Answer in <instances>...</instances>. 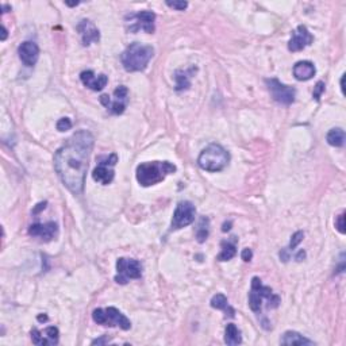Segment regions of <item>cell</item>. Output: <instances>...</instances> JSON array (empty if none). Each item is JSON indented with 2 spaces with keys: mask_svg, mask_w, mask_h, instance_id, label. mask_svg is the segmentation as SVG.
Returning a JSON list of instances; mask_svg holds the SVG:
<instances>
[{
  "mask_svg": "<svg viewBox=\"0 0 346 346\" xmlns=\"http://www.w3.org/2000/svg\"><path fill=\"white\" fill-rule=\"evenodd\" d=\"M94 142V135L90 131L80 130L68 138L54 154L55 172L63 184L75 195L83 192Z\"/></svg>",
  "mask_w": 346,
  "mask_h": 346,
  "instance_id": "cell-1",
  "label": "cell"
},
{
  "mask_svg": "<svg viewBox=\"0 0 346 346\" xmlns=\"http://www.w3.org/2000/svg\"><path fill=\"white\" fill-rule=\"evenodd\" d=\"M176 172V165L169 161L142 162L137 166V180L142 187H150L165 180L168 175Z\"/></svg>",
  "mask_w": 346,
  "mask_h": 346,
  "instance_id": "cell-2",
  "label": "cell"
},
{
  "mask_svg": "<svg viewBox=\"0 0 346 346\" xmlns=\"http://www.w3.org/2000/svg\"><path fill=\"white\" fill-rule=\"evenodd\" d=\"M153 54L154 49L150 45L134 42L125 49L121 61L127 72H141L148 68Z\"/></svg>",
  "mask_w": 346,
  "mask_h": 346,
  "instance_id": "cell-3",
  "label": "cell"
},
{
  "mask_svg": "<svg viewBox=\"0 0 346 346\" xmlns=\"http://www.w3.org/2000/svg\"><path fill=\"white\" fill-rule=\"evenodd\" d=\"M230 154L223 146L218 143H211L206 149L201 150L197 158V164L203 170L207 172H220L228 165Z\"/></svg>",
  "mask_w": 346,
  "mask_h": 346,
  "instance_id": "cell-4",
  "label": "cell"
},
{
  "mask_svg": "<svg viewBox=\"0 0 346 346\" xmlns=\"http://www.w3.org/2000/svg\"><path fill=\"white\" fill-rule=\"evenodd\" d=\"M267 299L268 307L269 308H276L280 304V298L275 295L269 287H265L261 283V280L258 277H253L252 279V290L249 292V307L250 310L254 312H260L261 311V306H263V300Z\"/></svg>",
  "mask_w": 346,
  "mask_h": 346,
  "instance_id": "cell-5",
  "label": "cell"
},
{
  "mask_svg": "<svg viewBox=\"0 0 346 346\" xmlns=\"http://www.w3.org/2000/svg\"><path fill=\"white\" fill-rule=\"evenodd\" d=\"M92 319L98 325L110 327H121L122 330H130L131 322L126 315L122 314L118 308L108 307V308H96L92 312Z\"/></svg>",
  "mask_w": 346,
  "mask_h": 346,
  "instance_id": "cell-6",
  "label": "cell"
},
{
  "mask_svg": "<svg viewBox=\"0 0 346 346\" xmlns=\"http://www.w3.org/2000/svg\"><path fill=\"white\" fill-rule=\"evenodd\" d=\"M118 162V156L117 153L108 154V156H100L98 158V165L92 172V177L95 181L102 183L103 185L111 184L114 180V166Z\"/></svg>",
  "mask_w": 346,
  "mask_h": 346,
  "instance_id": "cell-7",
  "label": "cell"
},
{
  "mask_svg": "<svg viewBox=\"0 0 346 346\" xmlns=\"http://www.w3.org/2000/svg\"><path fill=\"white\" fill-rule=\"evenodd\" d=\"M117 276L115 281L118 284H127L129 280L141 279L142 265L139 261L133 258H118L117 261Z\"/></svg>",
  "mask_w": 346,
  "mask_h": 346,
  "instance_id": "cell-8",
  "label": "cell"
},
{
  "mask_svg": "<svg viewBox=\"0 0 346 346\" xmlns=\"http://www.w3.org/2000/svg\"><path fill=\"white\" fill-rule=\"evenodd\" d=\"M268 90L271 92L273 100L284 106H290L295 102L296 90L294 86L281 84L277 79H267L265 80Z\"/></svg>",
  "mask_w": 346,
  "mask_h": 346,
  "instance_id": "cell-9",
  "label": "cell"
},
{
  "mask_svg": "<svg viewBox=\"0 0 346 346\" xmlns=\"http://www.w3.org/2000/svg\"><path fill=\"white\" fill-rule=\"evenodd\" d=\"M195 214H196V209L191 201H180L173 213L172 230H180L189 226L195 220Z\"/></svg>",
  "mask_w": 346,
  "mask_h": 346,
  "instance_id": "cell-10",
  "label": "cell"
},
{
  "mask_svg": "<svg viewBox=\"0 0 346 346\" xmlns=\"http://www.w3.org/2000/svg\"><path fill=\"white\" fill-rule=\"evenodd\" d=\"M127 24L129 30L131 33L135 32H146L152 34L154 32V20H156V14L152 11H141L137 14H130L127 16Z\"/></svg>",
  "mask_w": 346,
  "mask_h": 346,
  "instance_id": "cell-11",
  "label": "cell"
},
{
  "mask_svg": "<svg viewBox=\"0 0 346 346\" xmlns=\"http://www.w3.org/2000/svg\"><path fill=\"white\" fill-rule=\"evenodd\" d=\"M312 41H314V37L308 32V28L300 24L296 27L295 32L292 33V38L288 43V49L291 51H300L311 45Z\"/></svg>",
  "mask_w": 346,
  "mask_h": 346,
  "instance_id": "cell-12",
  "label": "cell"
},
{
  "mask_svg": "<svg viewBox=\"0 0 346 346\" xmlns=\"http://www.w3.org/2000/svg\"><path fill=\"white\" fill-rule=\"evenodd\" d=\"M59 329L54 326L46 327L45 330H38V329H33L32 330V341L33 343L40 346L47 345H57L59 343Z\"/></svg>",
  "mask_w": 346,
  "mask_h": 346,
  "instance_id": "cell-13",
  "label": "cell"
},
{
  "mask_svg": "<svg viewBox=\"0 0 346 346\" xmlns=\"http://www.w3.org/2000/svg\"><path fill=\"white\" fill-rule=\"evenodd\" d=\"M18 54L26 67H34L40 59V47L36 42L26 41L18 47Z\"/></svg>",
  "mask_w": 346,
  "mask_h": 346,
  "instance_id": "cell-14",
  "label": "cell"
},
{
  "mask_svg": "<svg viewBox=\"0 0 346 346\" xmlns=\"http://www.w3.org/2000/svg\"><path fill=\"white\" fill-rule=\"evenodd\" d=\"M59 232L55 222H47V223H34L28 227V234L36 238L45 241H51Z\"/></svg>",
  "mask_w": 346,
  "mask_h": 346,
  "instance_id": "cell-15",
  "label": "cell"
},
{
  "mask_svg": "<svg viewBox=\"0 0 346 346\" xmlns=\"http://www.w3.org/2000/svg\"><path fill=\"white\" fill-rule=\"evenodd\" d=\"M114 102H110V104L106 107L107 110L110 111L111 114L114 115H121L125 112L127 107V103H129V91L125 85H119L117 90L114 91Z\"/></svg>",
  "mask_w": 346,
  "mask_h": 346,
  "instance_id": "cell-16",
  "label": "cell"
},
{
  "mask_svg": "<svg viewBox=\"0 0 346 346\" xmlns=\"http://www.w3.org/2000/svg\"><path fill=\"white\" fill-rule=\"evenodd\" d=\"M76 28H77V32L81 36V41H83L84 46H90L92 42H98L100 40V34H99L98 27L91 20L83 19L77 24Z\"/></svg>",
  "mask_w": 346,
  "mask_h": 346,
  "instance_id": "cell-17",
  "label": "cell"
},
{
  "mask_svg": "<svg viewBox=\"0 0 346 346\" xmlns=\"http://www.w3.org/2000/svg\"><path fill=\"white\" fill-rule=\"evenodd\" d=\"M81 83L92 91H102L108 83V77L106 75L96 76L92 71H84L80 75Z\"/></svg>",
  "mask_w": 346,
  "mask_h": 346,
  "instance_id": "cell-18",
  "label": "cell"
},
{
  "mask_svg": "<svg viewBox=\"0 0 346 346\" xmlns=\"http://www.w3.org/2000/svg\"><path fill=\"white\" fill-rule=\"evenodd\" d=\"M315 73H316V69H315L314 64L311 61H299L294 67V76L299 81L311 80L315 76Z\"/></svg>",
  "mask_w": 346,
  "mask_h": 346,
  "instance_id": "cell-19",
  "label": "cell"
},
{
  "mask_svg": "<svg viewBox=\"0 0 346 346\" xmlns=\"http://www.w3.org/2000/svg\"><path fill=\"white\" fill-rule=\"evenodd\" d=\"M280 343L281 345H312L314 342L296 331H285L280 339Z\"/></svg>",
  "mask_w": 346,
  "mask_h": 346,
  "instance_id": "cell-20",
  "label": "cell"
},
{
  "mask_svg": "<svg viewBox=\"0 0 346 346\" xmlns=\"http://www.w3.org/2000/svg\"><path fill=\"white\" fill-rule=\"evenodd\" d=\"M211 307H213V308H216V310H223L224 312H226V316L228 315L230 318H234L236 311H234V308H232V307L228 306L227 298H226L223 294H216V295L213 296V299H211Z\"/></svg>",
  "mask_w": 346,
  "mask_h": 346,
  "instance_id": "cell-21",
  "label": "cell"
},
{
  "mask_svg": "<svg viewBox=\"0 0 346 346\" xmlns=\"http://www.w3.org/2000/svg\"><path fill=\"white\" fill-rule=\"evenodd\" d=\"M224 342L230 346L240 345L242 342V337H241V331L234 323H228L226 329H224Z\"/></svg>",
  "mask_w": 346,
  "mask_h": 346,
  "instance_id": "cell-22",
  "label": "cell"
},
{
  "mask_svg": "<svg viewBox=\"0 0 346 346\" xmlns=\"http://www.w3.org/2000/svg\"><path fill=\"white\" fill-rule=\"evenodd\" d=\"M196 71V68H191L189 71H177L175 79H176V91L188 90L191 85L189 77L192 75V72Z\"/></svg>",
  "mask_w": 346,
  "mask_h": 346,
  "instance_id": "cell-23",
  "label": "cell"
},
{
  "mask_svg": "<svg viewBox=\"0 0 346 346\" xmlns=\"http://www.w3.org/2000/svg\"><path fill=\"white\" fill-rule=\"evenodd\" d=\"M326 141L329 145L335 146V148H341L345 143V131L342 129H331L329 133H327Z\"/></svg>",
  "mask_w": 346,
  "mask_h": 346,
  "instance_id": "cell-24",
  "label": "cell"
},
{
  "mask_svg": "<svg viewBox=\"0 0 346 346\" xmlns=\"http://www.w3.org/2000/svg\"><path fill=\"white\" fill-rule=\"evenodd\" d=\"M236 254H237L236 245L224 241V242H222V250H220V253L218 254L216 260H218V261H228V260H232Z\"/></svg>",
  "mask_w": 346,
  "mask_h": 346,
  "instance_id": "cell-25",
  "label": "cell"
},
{
  "mask_svg": "<svg viewBox=\"0 0 346 346\" xmlns=\"http://www.w3.org/2000/svg\"><path fill=\"white\" fill-rule=\"evenodd\" d=\"M209 233H210V220H209V218L203 216V218L200 219V222H199V226H197V228H196L197 242H199V244H203V242L207 240Z\"/></svg>",
  "mask_w": 346,
  "mask_h": 346,
  "instance_id": "cell-26",
  "label": "cell"
},
{
  "mask_svg": "<svg viewBox=\"0 0 346 346\" xmlns=\"http://www.w3.org/2000/svg\"><path fill=\"white\" fill-rule=\"evenodd\" d=\"M303 237H304V233L303 232H296L294 236L291 237V242H290V246H288V250H295L296 246L300 244L303 241Z\"/></svg>",
  "mask_w": 346,
  "mask_h": 346,
  "instance_id": "cell-27",
  "label": "cell"
},
{
  "mask_svg": "<svg viewBox=\"0 0 346 346\" xmlns=\"http://www.w3.org/2000/svg\"><path fill=\"white\" fill-rule=\"evenodd\" d=\"M71 127L72 122L69 118H61L59 122H57V130H59V131H68V130H71Z\"/></svg>",
  "mask_w": 346,
  "mask_h": 346,
  "instance_id": "cell-28",
  "label": "cell"
},
{
  "mask_svg": "<svg viewBox=\"0 0 346 346\" xmlns=\"http://www.w3.org/2000/svg\"><path fill=\"white\" fill-rule=\"evenodd\" d=\"M166 6L173 10H177V11H184L185 8L188 7V3L187 2H166Z\"/></svg>",
  "mask_w": 346,
  "mask_h": 346,
  "instance_id": "cell-29",
  "label": "cell"
},
{
  "mask_svg": "<svg viewBox=\"0 0 346 346\" xmlns=\"http://www.w3.org/2000/svg\"><path fill=\"white\" fill-rule=\"evenodd\" d=\"M325 83L323 81H318L316 83V85L314 86V94H312V96L315 98V100H319L321 99V96H322V94L325 92Z\"/></svg>",
  "mask_w": 346,
  "mask_h": 346,
  "instance_id": "cell-30",
  "label": "cell"
},
{
  "mask_svg": "<svg viewBox=\"0 0 346 346\" xmlns=\"http://www.w3.org/2000/svg\"><path fill=\"white\" fill-rule=\"evenodd\" d=\"M335 227L341 234H345V214L343 213L338 215V218L335 220Z\"/></svg>",
  "mask_w": 346,
  "mask_h": 346,
  "instance_id": "cell-31",
  "label": "cell"
},
{
  "mask_svg": "<svg viewBox=\"0 0 346 346\" xmlns=\"http://www.w3.org/2000/svg\"><path fill=\"white\" fill-rule=\"evenodd\" d=\"M241 258L244 260L245 263H249V261L253 258V252L249 248L244 249V250H242V253H241Z\"/></svg>",
  "mask_w": 346,
  "mask_h": 346,
  "instance_id": "cell-32",
  "label": "cell"
},
{
  "mask_svg": "<svg viewBox=\"0 0 346 346\" xmlns=\"http://www.w3.org/2000/svg\"><path fill=\"white\" fill-rule=\"evenodd\" d=\"M306 258V252L304 250H299V252L296 253V256H295V260L298 261V263H300V261H303V260Z\"/></svg>",
  "mask_w": 346,
  "mask_h": 346,
  "instance_id": "cell-33",
  "label": "cell"
},
{
  "mask_svg": "<svg viewBox=\"0 0 346 346\" xmlns=\"http://www.w3.org/2000/svg\"><path fill=\"white\" fill-rule=\"evenodd\" d=\"M108 342V339L106 338V337H103V338H100V339H95V341H92V345H102V343H107Z\"/></svg>",
  "mask_w": 346,
  "mask_h": 346,
  "instance_id": "cell-34",
  "label": "cell"
},
{
  "mask_svg": "<svg viewBox=\"0 0 346 346\" xmlns=\"http://www.w3.org/2000/svg\"><path fill=\"white\" fill-rule=\"evenodd\" d=\"M230 226H232V222H224L223 227H222V232H224V233L228 232V230L232 228V227H230Z\"/></svg>",
  "mask_w": 346,
  "mask_h": 346,
  "instance_id": "cell-35",
  "label": "cell"
},
{
  "mask_svg": "<svg viewBox=\"0 0 346 346\" xmlns=\"http://www.w3.org/2000/svg\"><path fill=\"white\" fill-rule=\"evenodd\" d=\"M45 206H46V201H43V203H40V205H38V207H37V209L34 210V214L38 213V211H40V210L45 209Z\"/></svg>",
  "mask_w": 346,
  "mask_h": 346,
  "instance_id": "cell-36",
  "label": "cell"
},
{
  "mask_svg": "<svg viewBox=\"0 0 346 346\" xmlns=\"http://www.w3.org/2000/svg\"><path fill=\"white\" fill-rule=\"evenodd\" d=\"M2 30H3V36H2V41H4L6 38H7V28L4 27V26H2Z\"/></svg>",
  "mask_w": 346,
  "mask_h": 346,
  "instance_id": "cell-37",
  "label": "cell"
},
{
  "mask_svg": "<svg viewBox=\"0 0 346 346\" xmlns=\"http://www.w3.org/2000/svg\"><path fill=\"white\" fill-rule=\"evenodd\" d=\"M2 10H3V12L11 11V7H10V6H7V4H3V6H2Z\"/></svg>",
  "mask_w": 346,
  "mask_h": 346,
  "instance_id": "cell-38",
  "label": "cell"
},
{
  "mask_svg": "<svg viewBox=\"0 0 346 346\" xmlns=\"http://www.w3.org/2000/svg\"><path fill=\"white\" fill-rule=\"evenodd\" d=\"M38 321H43V322H45V321H47V316L46 315H40V316H38Z\"/></svg>",
  "mask_w": 346,
  "mask_h": 346,
  "instance_id": "cell-39",
  "label": "cell"
},
{
  "mask_svg": "<svg viewBox=\"0 0 346 346\" xmlns=\"http://www.w3.org/2000/svg\"><path fill=\"white\" fill-rule=\"evenodd\" d=\"M79 4V2L77 3H69V2H67V6H71V7H73V6H77Z\"/></svg>",
  "mask_w": 346,
  "mask_h": 346,
  "instance_id": "cell-40",
  "label": "cell"
}]
</instances>
